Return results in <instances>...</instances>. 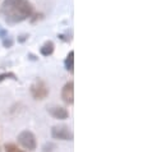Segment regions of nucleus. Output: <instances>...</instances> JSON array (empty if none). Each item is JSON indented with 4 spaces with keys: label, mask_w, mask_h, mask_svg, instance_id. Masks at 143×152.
<instances>
[{
    "label": "nucleus",
    "mask_w": 143,
    "mask_h": 152,
    "mask_svg": "<svg viewBox=\"0 0 143 152\" xmlns=\"http://www.w3.org/2000/svg\"><path fill=\"white\" fill-rule=\"evenodd\" d=\"M28 37H29L28 33H23V35L18 36V42H19V44H23V42H26L28 40Z\"/></svg>",
    "instance_id": "4468645a"
},
{
    "label": "nucleus",
    "mask_w": 143,
    "mask_h": 152,
    "mask_svg": "<svg viewBox=\"0 0 143 152\" xmlns=\"http://www.w3.org/2000/svg\"><path fill=\"white\" fill-rule=\"evenodd\" d=\"M7 79H12V81H18V77H17V74L13 73V72H4V73L0 74V83L7 81Z\"/></svg>",
    "instance_id": "1a4fd4ad"
},
{
    "label": "nucleus",
    "mask_w": 143,
    "mask_h": 152,
    "mask_svg": "<svg viewBox=\"0 0 143 152\" xmlns=\"http://www.w3.org/2000/svg\"><path fill=\"white\" fill-rule=\"evenodd\" d=\"M33 13L35 8L29 0H4L0 7V17L9 26L29 19Z\"/></svg>",
    "instance_id": "f257e3e1"
},
{
    "label": "nucleus",
    "mask_w": 143,
    "mask_h": 152,
    "mask_svg": "<svg viewBox=\"0 0 143 152\" xmlns=\"http://www.w3.org/2000/svg\"><path fill=\"white\" fill-rule=\"evenodd\" d=\"M51 137L59 141H73L74 134L70 130V128L65 124L54 125L51 128Z\"/></svg>",
    "instance_id": "20e7f679"
},
{
    "label": "nucleus",
    "mask_w": 143,
    "mask_h": 152,
    "mask_svg": "<svg viewBox=\"0 0 143 152\" xmlns=\"http://www.w3.org/2000/svg\"><path fill=\"white\" fill-rule=\"evenodd\" d=\"M64 66H65V69L68 70L70 74L74 73V51H73V50L69 51L68 55H66L65 60H64Z\"/></svg>",
    "instance_id": "6e6552de"
},
{
    "label": "nucleus",
    "mask_w": 143,
    "mask_h": 152,
    "mask_svg": "<svg viewBox=\"0 0 143 152\" xmlns=\"http://www.w3.org/2000/svg\"><path fill=\"white\" fill-rule=\"evenodd\" d=\"M54 51H55V44L51 41V40H47V41H45L42 46L40 48V54L42 56H50V55H53Z\"/></svg>",
    "instance_id": "0eeeda50"
},
{
    "label": "nucleus",
    "mask_w": 143,
    "mask_h": 152,
    "mask_svg": "<svg viewBox=\"0 0 143 152\" xmlns=\"http://www.w3.org/2000/svg\"><path fill=\"white\" fill-rule=\"evenodd\" d=\"M18 143L23 147L24 150H28V151H36L37 148V141H36V136L33 134L31 130H23L18 134Z\"/></svg>",
    "instance_id": "7ed1b4c3"
},
{
    "label": "nucleus",
    "mask_w": 143,
    "mask_h": 152,
    "mask_svg": "<svg viewBox=\"0 0 143 152\" xmlns=\"http://www.w3.org/2000/svg\"><path fill=\"white\" fill-rule=\"evenodd\" d=\"M42 18H44V14H42V13H33L29 19H31V22H32V23H35V22H37V20L42 19Z\"/></svg>",
    "instance_id": "ddd939ff"
},
{
    "label": "nucleus",
    "mask_w": 143,
    "mask_h": 152,
    "mask_svg": "<svg viewBox=\"0 0 143 152\" xmlns=\"http://www.w3.org/2000/svg\"><path fill=\"white\" fill-rule=\"evenodd\" d=\"M61 100L66 105L74 104V82L69 81L66 82L61 88Z\"/></svg>",
    "instance_id": "39448f33"
},
{
    "label": "nucleus",
    "mask_w": 143,
    "mask_h": 152,
    "mask_svg": "<svg viewBox=\"0 0 143 152\" xmlns=\"http://www.w3.org/2000/svg\"><path fill=\"white\" fill-rule=\"evenodd\" d=\"M29 91H31V95H32L33 99L39 100V101L45 100L50 94L49 86L45 83V81H42V79H36V81L31 84Z\"/></svg>",
    "instance_id": "f03ea898"
},
{
    "label": "nucleus",
    "mask_w": 143,
    "mask_h": 152,
    "mask_svg": "<svg viewBox=\"0 0 143 152\" xmlns=\"http://www.w3.org/2000/svg\"><path fill=\"white\" fill-rule=\"evenodd\" d=\"M13 45H14V40L12 39V37L7 36V37H4V39H3V46H4L5 49L13 48Z\"/></svg>",
    "instance_id": "9b49d317"
},
{
    "label": "nucleus",
    "mask_w": 143,
    "mask_h": 152,
    "mask_svg": "<svg viewBox=\"0 0 143 152\" xmlns=\"http://www.w3.org/2000/svg\"><path fill=\"white\" fill-rule=\"evenodd\" d=\"M28 56H29V59H32V60H37L36 56H35V55H32V54H28Z\"/></svg>",
    "instance_id": "dca6fc26"
},
{
    "label": "nucleus",
    "mask_w": 143,
    "mask_h": 152,
    "mask_svg": "<svg viewBox=\"0 0 143 152\" xmlns=\"http://www.w3.org/2000/svg\"><path fill=\"white\" fill-rule=\"evenodd\" d=\"M47 113L51 115L53 118L59 120H65L69 118V113L65 107L63 106H59V105H53V106H49L47 107Z\"/></svg>",
    "instance_id": "423d86ee"
},
{
    "label": "nucleus",
    "mask_w": 143,
    "mask_h": 152,
    "mask_svg": "<svg viewBox=\"0 0 143 152\" xmlns=\"http://www.w3.org/2000/svg\"><path fill=\"white\" fill-rule=\"evenodd\" d=\"M4 150H5V152H26V151L20 150L15 143H5L4 145Z\"/></svg>",
    "instance_id": "9d476101"
},
{
    "label": "nucleus",
    "mask_w": 143,
    "mask_h": 152,
    "mask_svg": "<svg viewBox=\"0 0 143 152\" xmlns=\"http://www.w3.org/2000/svg\"><path fill=\"white\" fill-rule=\"evenodd\" d=\"M55 148H56V146L54 145L53 142H47V143H45V145H44L42 151H44V152H53Z\"/></svg>",
    "instance_id": "f8f14e48"
},
{
    "label": "nucleus",
    "mask_w": 143,
    "mask_h": 152,
    "mask_svg": "<svg viewBox=\"0 0 143 152\" xmlns=\"http://www.w3.org/2000/svg\"><path fill=\"white\" fill-rule=\"evenodd\" d=\"M8 36V29H5L4 27L0 26V39H4V37H7Z\"/></svg>",
    "instance_id": "2eb2a0df"
}]
</instances>
